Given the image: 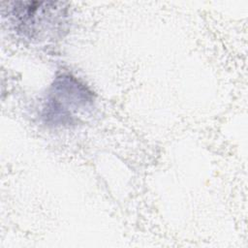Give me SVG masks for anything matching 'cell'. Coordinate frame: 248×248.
I'll list each match as a JSON object with an SVG mask.
<instances>
[{
  "mask_svg": "<svg viewBox=\"0 0 248 248\" xmlns=\"http://www.w3.org/2000/svg\"><path fill=\"white\" fill-rule=\"evenodd\" d=\"M93 101L88 88L71 76L57 78L45 108L47 122L55 125L71 124L74 113L85 108Z\"/></svg>",
  "mask_w": 248,
  "mask_h": 248,
  "instance_id": "obj_2",
  "label": "cell"
},
{
  "mask_svg": "<svg viewBox=\"0 0 248 248\" xmlns=\"http://www.w3.org/2000/svg\"><path fill=\"white\" fill-rule=\"evenodd\" d=\"M53 2H13L9 16L16 30L32 40L45 39L61 23L64 13Z\"/></svg>",
  "mask_w": 248,
  "mask_h": 248,
  "instance_id": "obj_1",
  "label": "cell"
}]
</instances>
